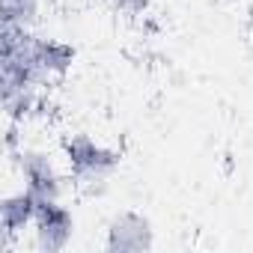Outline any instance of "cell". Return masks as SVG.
I'll return each mask as SVG.
<instances>
[{
    "mask_svg": "<svg viewBox=\"0 0 253 253\" xmlns=\"http://www.w3.org/2000/svg\"><path fill=\"white\" fill-rule=\"evenodd\" d=\"M36 206H39V200H36L27 188L12 191V194L3 197V203H0V226H3L6 241H12V238L21 235L27 226H33V220H36Z\"/></svg>",
    "mask_w": 253,
    "mask_h": 253,
    "instance_id": "5b68a950",
    "label": "cell"
},
{
    "mask_svg": "<svg viewBox=\"0 0 253 253\" xmlns=\"http://www.w3.org/2000/svg\"><path fill=\"white\" fill-rule=\"evenodd\" d=\"M60 146L75 188L86 197H101L107 191V179L119 170V152L89 134H66Z\"/></svg>",
    "mask_w": 253,
    "mask_h": 253,
    "instance_id": "6da1fadb",
    "label": "cell"
},
{
    "mask_svg": "<svg viewBox=\"0 0 253 253\" xmlns=\"http://www.w3.org/2000/svg\"><path fill=\"white\" fill-rule=\"evenodd\" d=\"M15 161H18L24 188L36 200H63V176L54 167L48 152H42V149H21Z\"/></svg>",
    "mask_w": 253,
    "mask_h": 253,
    "instance_id": "277c9868",
    "label": "cell"
},
{
    "mask_svg": "<svg viewBox=\"0 0 253 253\" xmlns=\"http://www.w3.org/2000/svg\"><path fill=\"white\" fill-rule=\"evenodd\" d=\"M33 238L36 250L42 253H60L75 238V214L63 200H39L36 220H33Z\"/></svg>",
    "mask_w": 253,
    "mask_h": 253,
    "instance_id": "7a4b0ae2",
    "label": "cell"
},
{
    "mask_svg": "<svg viewBox=\"0 0 253 253\" xmlns=\"http://www.w3.org/2000/svg\"><path fill=\"white\" fill-rule=\"evenodd\" d=\"M155 229L152 220L140 211H119L110 217L104 232V250L110 253H143L152 250Z\"/></svg>",
    "mask_w": 253,
    "mask_h": 253,
    "instance_id": "3957f363",
    "label": "cell"
},
{
    "mask_svg": "<svg viewBox=\"0 0 253 253\" xmlns=\"http://www.w3.org/2000/svg\"><path fill=\"white\" fill-rule=\"evenodd\" d=\"M39 21V0H3V24L33 27Z\"/></svg>",
    "mask_w": 253,
    "mask_h": 253,
    "instance_id": "8992f818",
    "label": "cell"
},
{
    "mask_svg": "<svg viewBox=\"0 0 253 253\" xmlns=\"http://www.w3.org/2000/svg\"><path fill=\"white\" fill-rule=\"evenodd\" d=\"M110 3L119 9V12H128V15H140L152 6V0H110Z\"/></svg>",
    "mask_w": 253,
    "mask_h": 253,
    "instance_id": "52a82bcc",
    "label": "cell"
}]
</instances>
